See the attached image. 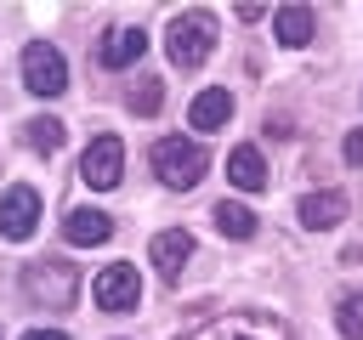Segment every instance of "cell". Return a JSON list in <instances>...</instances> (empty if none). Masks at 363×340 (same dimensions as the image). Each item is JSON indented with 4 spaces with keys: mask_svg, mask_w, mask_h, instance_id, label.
<instances>
[{
    "mask_svg": "<svg viewBox=\"0 0 363 340\" xmlns=\"http://www.w3.org/2000/svg\"><path fill=\"white\" fill-rule=\"evenodd\" d=\"M79 181L91 187V193H113L119 181H125V142L119 136H91V147H85V159H79Z\"/></svg>",
    "mask_w": 363,
    "mask_h": 340,
    "instance_id": "5b68a950",
    "label": "cell"
},
{
    "mask_svg": "<svg viewBox=\"0 0 363 340\" xmlns=\"http://www.w3.org/2000/svg\"><path fill=\"white\" fill-rule=\"evenodd\" d=\"M164 51L176 68H199L210 51H216V17L210 11H182L170 28H164Z\"/></svg>",
    "mask_w": 363,
    "mask_h": 340,
    "instance_id": "7a4b0ae2",
    "label": "cell"
},
{
    "mask_svg": "<svg viewBox=\"0 0 363 340\" xmlns=\"http://www.w3.org/2000/svg\"><path fill=\"white\" fill-rule=\"evenodd\" d=\"M23 340H68V334H62V329H28Z\"/></svg>",
    "mask_w": 363,
    "mask_h": 340,
    "instance_id": "ffe728a7",
    "label": "cell"
},
{
    "mask_svg": "<svg viewBox=\"0 0 363 340\" xmlns=\"http://www.w3.org/2000/svg\"><path fill=\"white\" fill-rule=\"evenodd\" d=\"M204 170H210V153H204L193 136H164V142L153 147V176H159L164 187H176V193L199 187Z\"/></svg>",
    "mask_w": 363,
    "mask_h": 340,
    "instance_id": "6da1fadb",
    "label": "cell"
},
{
    "mask_svg": "<svg viewBox=\"0 0 363 340\" xmlns=\"http://www.w3.org/2000/svg\"><path fill=\"white\" fill-rule=\"evenodd\" d=\"M91 295H96V306H102V312H130V306L142 300V278H136V266H130V261H113V266H102V272H96Z\"/></svg>",
    "mask_w": 363,
    "mask_h": 340,
    "instance_id": "8992f818",
    "label": "cell"
},
{
    "mask_svg": "<svg viewBox=\"0 0 363 340\" xmlns=\"http://www.w3.org/2000/svg\"><path fill=\"white\" fill-rule=\"evenodd\" d=\"M130 108H136L142 119H147V113H159V108H164V85H159V79H142V85L130 91Z\"/></svg>",
    "mask_w": 363,
    "mask_h": 340,
    "instance_id": "ac0fdd59",
    "label": "cell"
},
{
    "mask_svg": "<svg viewBox=\"0 0 363 340\" xmlns=\"http://www.w3.org/2000/svg\"><path fill=\"white\" fill-rule=\"evenodd\" d=\"M346 164H357V170H363V130H352V136H346Z\"/></svg>",
    "mask_w": 363,
    "mask_h": 340,
    "instance_id": "d6986e66",
    "label": "cell"
},
{
    "mask_svg": "<svg viewBox=\"0 0 363 340\" xmlns=\"http://www.w3.org/2000/svg\"><path fill=\"white\" fill-rule=\"evenodd\" d=\"M23 136H28V147H34V153H57L68 130H62V119H28V125H23Z\"/></svg>",
    "mask_w": 363,
    "mask_h": 340,
    "instance_id": "2e32d148",
    "label": "cell"
},
{
    "mask_svg": "<svg viewBox=\"0 0 363 340\" xmlns=\"http://www.w3.org/2000/svg\"><path fill=\"white\" fill-rule=\"evenodd\" d=\"M227 181H233L238 193H261V187H267V159H261L255 142H244V147L227 153Z\"/></svg>",
    "mask_w": 363,
    "mask_h": 340,
    "instance_id": "30bf717a",
    "label": "cell"
},
{
    "mask_svg": "<svg viewBox=\"0 0 363 340\" xmlns=\"http://www.w3.org/2000/svg\"><path fill=\"white\" fill-rule=\"evenodd\" d=\"M312 28H318L312 6H278V11H272V34H278V45H306Z\"/></svg>",
    "mask_w": 363,
    "mask_h": 340,
    "instance_id": "4fadbf2b",
    "label": "cell"
},
{
    "mask_svg": "<svg viewBox=\"0 0 363 340\" xmlns=\"http://www.w3.org/2000/svg\"><path fill=\"white\" fill-rule=\"evenodd\" d=\"M142 51H147V34L136 23H113L96 45V62L102 68H130V62H142Z\"/></svg>",
    "mask_w": 363,
    "mask_h": 340,
    "instance_id": "ba28073f",
    "label": "cell"
},
{
    "mask_svg": "<svg viewBox=\"0 0 363 340\" xmlns=\"http://www.w3.org/2000/svg\"><path fill=\"white\" fill-rule=\"evenodd\" d=\"M335 329H340V340H363V295H346L335 306Z\"/></svg>",
    "mask_w": 363,
    "mask_h": 340,
    "instance_id": "e0dca14e",
    "label": "cell"
},
{
    "mask_svg": "<svg viewBox=\"0 0 363 340\" xmlns=\"http://www.w3.org/2000/svg\"><path fill=\"white\" fill-rule=\"evenodd\" d=\"M295 215H301V227H312V232L340 227V221H346V193H306V198L295 204Z\"/></svg>",
    "mask_w": 363,
    "mask_h": 340,
    "instance_id": "8fae6325",
    "label": "cell"
},
{
    "mask_svg": "<svg viewBox=\"0 0 363 340\" xmlns=\"http://www.w3.org/2000/svg\"><path fill=\"white\" fill-rule=\"evenodd\" d=\"M216 232H221V238H250V232H255V210L238 204V198H221V204H216Z\"/></svg>",
    "mask_w": 363,
    "mask_h": 340,
    "instance_id": "9a60e30c",
    "label": "cell"
},
{
    "mask_svg": "<svg viewBox=\"0 0 363 340\" xmlns=\"http://www.w3.org/2000/svg\"><path fill=\"white\" fill-rule=\"evenodd\" d=\"M227 119H233V91H227V85L199 91V96H193V108H187V125H193V130H221Z\"/></svg>",
    "mask_w": 363,
    "mask_h": 340,
    "instance_id": "9c48e42d",
    "label": "cell"
},
{
    "mask_svg": "<svg viewBox=\"0 0 363 340\" xmlns=\"http://www.w3.org/2000/svg\"><path fill=\"white\" fill-rule=\"evenodd\" d=\"M23 91L28 96H40V102H57L62 91H68V62H62V51L57 45H23Z\"/></svg>",
    "mask_w": 363,
    "mask_h": 340,
    "instance_id": "3957f363",
    "label": "cell"
},
{
    "mask_svg": "<svg viewBox=\"0 0 363 340\" xmlns=\"http://www.w3.org/2000/svg\"><path fill=\"white\" fill-rule=\"evenodd\" d=\"M62 238H68V244H79V249H91V244H108V238H113V221H108L102 210H68V221H62Z\"/></svg>",
    "mask_w": 363,
    "mask_h": 340,
    "instance_id": "7c38bea8",
    "label": "cell"
},
{
    "mask_svg": "<svg viewBox=\"0 0 363 340\" xmlns=\"http://www.w3.org/2000/svg\"><path fill=\"white\" fill-rule=\"evenodd\" d=\"M34 227H40V193H34L28 181L6 187V193H0V238L23 244V238H28Z\"/></svg>",
    "mask_w": 363,
    "mask_h": 340,
    "instance_id": "52a82bcc",
    "label": "cell"
},
{
    "mask_svg": "<svg viewBox=\"0 0 363 340\" xmlns=\"http://www.w3.org/2000/svg\"><path fill=\"white\" fill-rule=\"evenodd\" d=\"M147 255H153V266H159V272H182V266H187V255H193V238H187L182 227H170V232H153Z\"/></svg>",
    "mask_w": 363,
    "mask_h": 340,
    "instance_id": "5bb4252c",
    "label": "cell"
},
{
    "mask_svg": "<svg viewBox=\"0 0 363 340\" xmlns=\"http://www.w3.org/2000/svg\"><path fill=\"white\" fill-rule=\"evenodd\" d=\"M0 340H6V334H0Z\"/></svg>",
    "mask_w": 363,
    "mask_h": 340,
    "instance_id": "44dd1931",
    "label": "cell"
},
{
    "mask_svg": "<svg viewBox=\"0 0 363 340\" xmlns=\"http://www.w3.org/2000/svg\"><path fill=\"white\" fill-rule=\"evenodd\" d=\"M23 289H28V300H40V306H51V312H68V306L79 300V272L62 266V261H34V266L23 272Z\"/></svg>",
    "mask_w": 363,
    "mask_h": 340,
    "instance_id": "277c9868",
    "label": "cell"
}]
</instances>
